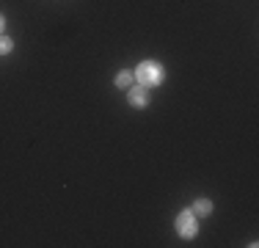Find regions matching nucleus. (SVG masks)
<instances>
[{"label": "nucleus", "instance_id": "1", "mask_svg": "<svg viewBox=\"0 0 259 248\" xmlns=\"http://www.w3.org/2000/svg\"><path fill=\"white\" fill-rule=\"evenodd\" d=\"M135 80H138L141 86H146V89L160 86L163 83V66H160L157 61H144V64L135 69Z\"/></svg>", "mask_w": 259, "mask_h": 248}, {"label": "nucleus", "instance_id": "2", "mask_svg": "<svg viewBox=\"0 0 259 248\" xmlns=\"http://www.w3.org/2000/svg\"><path fill=\"white\" fill-rule=\"evenodd\" d=\"M177 232L182 234V237H193L196 232H199V221H196V215L190 213V210H182L180 218H177Z\"/></svg>", "mask_w": 259, "mask_h": 248}, {"label": "nucleus", "instance_id": "3", "mask_svg": "<svg viewBox=\"0 0 259 248\" xmlns=\"http://www.w3.org/2000/svg\"><path fill=\"white\" fill-rule=\"evenodd\" d=\"M130 105H135V108H146V105H149V94H146V86H135L133 91H130Z\"/></svg>", "mask_w": 259, "mask_h": 248}, {"label": "nucleus", "instance_id": "4", "mask_svg": "<svg viewBox=\"0 0 259 248\" xmlns=\"http://www.w3.org/2000/svg\"><path fill=\"white\" fill-rule=\"evenodd\" d=\"M190 213H193L196 218H204V215L212 213V201H209V198H199V201L190 207Z\"/></svg>", "mask_w": 259, "mask_h": 248}, {"label": "nucleus", "instance_id": "5", "mask_svg": "<svg viewBox=\"0 0 259 248\" xmlns=\"http://www.w3.org/2000/svg\"><path fill=\"white\" fill-rule=\"evenodd\" d=\"M133 80H135L133 72H119V74H116V86H119V89H130Z\"/></svg>", "mask_w": 259, "mask_h": 248}, {"label": "nucleus", "instance_id": "6", "mask_svg": "<svg viewBox=\"0 0 259 248\" xmlns=\"http://www.w3.org/2000/svg\"><path fill=\"white\" fill-rule=\"evenodd\" d=\"M11 50H14V42L9 36H0V55H9Z\"/></svg>", "mask_w": 259, "mask_h": 248}, {"label": "nucleus", "instance_id": "7", "mask_svg": "<svg viewBox=\"0 0 259 248\" xmlns=\"http://www.w3.org/2000/svg\"><path fill=\"white\" fill-rule=\"evenodd\" d=\"M3 28H6V20H3V14H0V36H3Z\"/></svg>", "mask_w": 259, "mask_h": 248}]
</instances>
